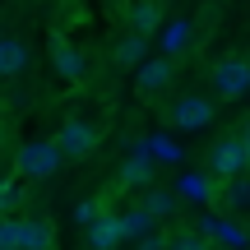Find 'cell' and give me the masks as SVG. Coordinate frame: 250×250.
<instances>
[{"label": "cell", "instance_id": "cell-17", "mask_svg": "<svg viewBox=\"0 0 250 250\" xmlns=\"http://www.w3.org/2000/svg\"><path fill=\"white\" fill-rule=\"evenodd\" d=\"M116 227H121V246H125V241H139V236L153 227V218L134 204V208H125V213H116Z\"/></svg>", "mask_w": 250, "mask_h": 250}, {"label": "cell", "instance_id": "cell-10", "mask_svg": "<svg viewBox=\"0 0 250 250\" xmlns=\"http://www.w3.org/2000/svg\"><path fill=\"white\" fill-rule=\"evenodd\" d=\"M139 208L153 218V223H162V218H171V213L181 208V195H176V190H162V186H144Z\"/></svg>", "mask_w": 250, "mask_h": 250}, {"label": "cell", "instance_id": "cell-22", "mask_svg": "<svg viewBox=\"0 0 250 250\" xmlns=\"http://www.w3.org/2000/svg\"><path fill=\"white\" fill-rule=\"evenodd\" d=\"M98 213H102V204H98V199H79V208H74V218H79L83 227H88V223H93Z\"/></svg>", "mask_w": 250, "mask_h": 250}, {"label": "cell", "instance_id": "cell-19", "mask_svg": "<svg viewBox=\"0 0 250 250\" xmlns=\"http://www.w3.org/2000/svg\"><path fill=\"white\" fill-rule=\"evenodd\" d=\"M162 250H213V246H208V236L199 227H181V232H171L162 241Z\"/></svg>", "mask_w": 250, "mask_h": 250}, {"label": "cell", "instance_id": "cell-16", "mask_svg": "<svg viewBox=\"0 0 250 250\" xmlns=\"http://www.w3.org/2000/svg\"><path fill=\"white\" fill-rule=\"evenodd\" d=\"M190 37H195L190 19H171V23L162 28V56H181V51L190 46Z\"/></svg>", "mask_w": 250, "mask_h": 250}, {"label": "cell", "instance_id": "cell-13", "mask_svg": "<svg viewBox=\"0 0 250 250\" xmlns=\"http://www.w3.org/2000/svg\"><path fill=\"white\" fill-rule=\"evenodd\" d=\"M88 246H93V250H116V246H121V227H116V213H107V208H102V213L88 223Z\"/></svg>", "mask_w": 250, "mask_h": 250}, {"label": "cell", "instance_id": "cell-21", "mask_svg": "<svg viewBox=\"0 0 250 250\" xmlns=\"http://www.w3.org/2000/svg\"><path fill=\"white\" fill-rule=\"evenodd\" d=\"M0 250H19V218H0Z\"/></svg>", "mask_w": 250, "mask_h": 250}, {"label": "cell", "instance_id": "cell-3", "mask_svg": "<svg viewBox=\"0 0 250 250\" xmlns=\"http://www.w3.org/2000/svg\"><path fill=\"white\" fill-rule=\"evenodd\" d=\"M213 93L223 102H236V98H246V93H250V61H246L241 51L223 56V61L213 65Z\"/></svg>", "mask_w": 250, "mask_h": 250}, {"label": "cell", "instance_id": "cell-11", "mask_svg": "<svg viewBox=\"0 0 250 250\" xmlns=\"http://www.w3.org/2000/svg\"><path fill=\"white\" fill-rule=\"evenodd\" d=\"M56 232L46 218H19V250H51Z\"/></svg>", "mask_w": 250, "mask_h": 250}, {"label": "cell", "instance_id": "cell-20", "mask_svg": "<svg viewBox=\"0 0 250 250\" xmlns=\"http://www.w3.org/2000/svg\"><path fill=\"white\" fill-rule=\"evenodd\" d=\"M176 195H190V199H213V186H208L204 176H186Z\"/></svg>", "mask_w": 250, "mask_h": 250}, {"label": "cell", "instance_id": "cell-7", "mask_svg": "<svg viewBox=\"0 0 250 250\" xmlns=\"http://www.w3.org/2000/svg\"><path fill=\"white\" fill-rule=\"evenodd\" d=\"M51 65H56V74H61L65 83H79L83 74H88L83 51H79L74 42H65V37H56V42H51Z\"/></svg>", "mask_w": 250, "mask_h": 250}, {"label": "cell", "instance_id": "cell-12", "mask_svg": "<svg viewBox=\"0 0 250 250\" xmlns=\"http://www.w3.org/2000/svg\"><path fill=\"white\" fill-rule=\"evenodd\" d=\"M125 23H130V33L153 37V33L162 28V5H158V0H134L130 14H125Z\"/></svg>", "mask_w": 250, "mask_h": 250}, {"label": "cell", "instance_id": "cell-23", "mask_svg": "<svg viewBox=\"0 0 250 250\" xmlns=\"http://www.w3.org/2000/svg\"><path fill=\"white\" fill-rule=\"evenodd\" d=\"M162 241H167V236H162L158 227H148V232H144L139 241H134V250H162Z\"/></svg>", "mask_w": 250, "mask_h": 250}, {"label": "cell", "instance_id": "cell-2", "mask_svg": "<svg viewBox=\"0 0 250 250\" xmlns=\"http://www.w3.org/2000/svg\"><path fill=\"white\" fill-rule=\"evenodd\" d=\"M213 116H218V107H213V98H204V93H186V98H176L167 107V121L176 125V130H186V134L208 130Z\"/></svg>", "mask_w": 250, "mask_h": 250}, {"label": "cell", "instance_id": "cell-8", "mask_svg": "<svg viewBox=\"0 0 250 250\" xmlns=\"http://www.w3.org/2000/svg\"><path fill=\"white\" fill-rule=\"evenodd\" d=\"M158 181V162L148 158V153H130L121 167V190H144Z\"/></svg>", "mask_w": 250, "mask_h": 250}, {"label": "cell", "instance_id": "cell-9", "mask_svg": "<svg viewBox=\"0 0 250 250\" xmlns=\"http://www.w3.org/2000/svg\"><path fill=\"white\" fill-rule=\"evenodd\" d=\"M199 232L208 236V246H227V250H241L246 246V232L236 223H227V218H218V213L199 218Z\"/></svg>", "mask_w": 250, "mask_h": 250}, {"label": "cell", "instance_id": "cell-14", "mask_svg": "<svg viewBox=\"0 0 250 250\" xmlns=\"http://www.w3.org/2000/svg\"><path fill=\"white\" fill-rule=\"evenodd\" d=\"M28 70V42L19 37H0V79H14Z\"/></svg>", "mask_w": 250, "mask_h": 250}, {"label": "cell", "instance_id": "cell-1", "mask_svg": "<svg viewBox=\"0 0 250 250\" xmlns=\"http://www.w3.org/2000/svg\"><path fill=\"white\" fill-rule=\"evenodd\" d=\"M61 148H56L51 139H28L14 148V176L19 181H51L56 171H61Z\"/></svg>", "mask_w": 250, "mask_h": 250}, {"label": "cell", "instance_id": "cell-6", "mask_svg": "<svg viewBox=\"0 0 250 250\" xmlns=\"http://www.w3.org/2000/svg\"><path fill=\"white\" fill-rule=\"evenodd\" d=\"M171 74H176V61H171V56H144V61L134 65L139 93H162L171 83Z\"/></svg>", "mask_w": 250, "mask_h": 250}, {"label": "cell", "instance_id": "cell-4", "mask_svg": "<svg viewBox=\"0 0 250 250\" xmlns=\"http://www.w3.org/2000/svg\"><path fill=\"white\" fill-rule=\"evenodd\" d=\"M98 125H88V121H65L61 130L51 134V144L61 148V158H88L93 148H98Z\"/></svg>", "mask_w": 250, "mask_h": 250}, {"label": "cell", "instance_id": "cell-18", "mask_svg": "<svg viewBox=\"0 0 250 250\" xmlns=\"http://www.w3.org/2000/svg\"><path fill=\"white\" fill-rule=\"evenodd\" d=\"M223 204H227V213H241V208L250 204V181H246V171L223 176Z\"/></svg>", "mask_w": 250, "mask_h": 250}, {"label": "cell", "instance_id": "cell-25", "mask_svg": "<svg viewBox=\"0 0 250 250\" xmlns=\"http://www.w3.org/2000/svg\"><path fill=\"white\" fill-rule=\"evenodd\" d=\"M158 158H167V162H176V158H181V148H176V144H167V139H158Z\"/></svg>", "mask_w": 250, "mask_h": 250}, {"label": "cell", "instance_id": "cell-24", "mask_svg": "<svg viewBox=\"0 0 250 250\" xmlns=\"http://www.w3.org/2000/svg\"><path fill=\"white\" fill-rule=\"evenodd\" d=\"M14 204H19V190H14V181H0V213H9Z\"/></svg>", "mask_w": 250, "mask_h": 250}, {"label": "cell", "instance_id": "cell-5", "mask_svg": "<svg viewBox=\"0 0 250 250\" xmlns=\"http://www.w3.org/2000/svg\"><path fill=\"white\" fill-rule=\"evenodd\" d=\"M246 162H250V139H246V130H236V134H227V139L213 148V176L218 181L236 176V171H246Z\"/></svg>", "mask_w": 250, "mask_h": 250}, {"label": "cell", "instance_id": "cell-15", "mask_svg": "<svg viewBox=\"0 0 250 250\" xmlns=\"http://www.w3.org/2000/svg\"><path fill=\"white\" fill-rule=\"evenodd\" d=\"M144 56H148V37H144V33H125L116 42V51H111V61H116L121 70H134Z\"/></svg>", "mask_w": 250, "mask_h": 250}]
</instances>
